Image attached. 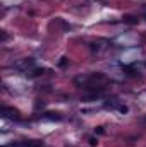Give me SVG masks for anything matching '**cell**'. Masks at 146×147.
Returning a JSON list of instances; mask_svg holds the SVG:
<instances>
[{
    "label": "cell",
    "mask_w": 146,
    "mask_h": 147,
    "mask_svg": "<svg viewBox=\"0 0 146 147\" xmlns=\"http://www.w3.org/2000/svg\"><path fill=\"white\" fill-rule=\"evenodd\" d=\"M45 118H48V120H57V121H59V120H62V116H60L59 113H46V116H45Z\"/></svg>",
    "instance_id": "cell-5"
},
{
    "label": "cell",
    "mask_w": 146,
    "mask_h": 147,
    "mask_svg": "<svg viewBox=\"0 0 146 147\" xmlns=\"http://www.w3.org/2000/svg\"><path fill=\"white\" fill-rule=\"evenodd\" d=\"M7 39H9V34H7L5 31H2V43H5Z\"/></svg>",
    "instance_id": "cell-6"
},
{
    "label": "cell",
    "mask_w": 146,
    "mask_h": 147,
    "mask_svg": "<svg viewBox=\"0 0 146 147\" xmlns=\"http://www.w3.org/2000/svg\"><path fill=\"white\" fill-rule=\"evenodd\" d=\"M33 67H35L33 58H24L21 63H17V69H21V70H28V69H33Z\"/></svg>",
    "instance_id": "cell-3"
},
{
    "label": "cell",
    "mask_w": 146,
    "mask_h": 147,
    "mask_svg": "<svg viewBox=\"0 0 146 147\" xmlns=\"http://www.w3.org/2000/svg\"><path fill=\"white\" fill-rule=\"evenodd\" d=\"M122 21H124L126 24H132V26H134V24H138V21H139V19H138V17H134V16H124V17H122Z\"/></svg>",
    "instance_id": "cell-4"
},
{
    "label": "cell",
    "mask_w": 146,
    "mask_h": 147,
    "mask_svg": "<svg viewBox=\"0 0 146 147\" xmlns=\"http://www.w3.org/2000/svg\"><path fill=\"white\" fill-rule=\"evenodd\" d=\"M141 121H143V123H146V118H141Z\"/></svg>",
    "instance_id": "cell-9"
},
{
    "label": "cell",
    "mask_w": 146,
    "mask_h": 147,
    "mask_svg": "<svg viewBox=\"0 0 146 147\" xmlns=\"http://www.w3.org/2000/svg\"><path fill=\"white\" fill-rule=\"evenodd\" d=\"M96 142H98L96 139H89V144H91V146H96Z\"/></svg>",
    "instance_id": "cell-8"
},
{
    "label": "cell",
    "mask_w": 146,
    "mask_h": 147,
    "mask_svg": "<svg viewBox=\"0 0 146 147\" xmlns=\"http://www.w3.org/2000/svg\"><path fill=\"white\" fill-rule=\"evenodd\" d=\"M65 63H67V58H65V57H64V58H60L59 65H60V67H65Z\"/></svg>",
    "instance_id": "cell-7"
},
{
    "label": "cell",
    "mask_w": 146,
    "mask_h": 147,
    "mask_svg": "<svg viewBox=\"0 0 146 147\" xmlns=\"http://www.w3.org/2000/svg\"><path fill=\"white\" fill-rule=\"evenodd\" d=\"M110 46H112V45H110L108 39H96V41L89 43V50H91L93 53H96V55H102V53L108 51Z\"/></svg>",
    "instance_id": "cell-1"
},
{
    "label": "cell",
    "mask_w": 146,
    "mask_h": 147,
    "mask_svg": "<svg viewBox=\"0 0 146 147\" xmlns=\"http://www.w3.org/2000/svg\"><path fill=\"white\" fill-rule=\"evenodd\" d=\"M2 115L3 118H9V120H21V113L16 110V108H10V106H3L2 108Z\"/></svg>",
    "instance_id": "cell-2"
},
{
    "label": "cell",
    "mask_w": 146,
    "mask_h": 147,
    "mask_svg": "<svg viewBox=\"0 0 146 147\" xmlns=\"http://www.w3.org/2000/svg\"><path fill=\"white\" fill-rule=\"evenodd\" d=\"M145 19H146V10H145Z\"/></svg>",
    "instance_id": "cell-10"
}]
</instances>
